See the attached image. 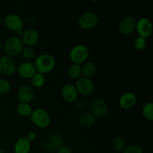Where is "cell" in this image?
<instances>
[{"label":"cell","instance_id":"cell-28","mask_svg":"<svg viewBox=\"0 0 153 153\" xmlns=\"http://www.w3.org/2000/svg\"><path fill=\"white\" fill-rule=\"evenodd\" d=\"M11 89L10 83L7 80L0 78V96L6 95Z\"/></svg>","mask_w":153,"mask_h":153},{"label":"cell","instance_id":"cell-5","mask_svg":"<svg viewBox=\"0 0 153 153\" xmlns=\"http://www.w3.org/2000/svg\"><path fill=\"white\" fill-rule=\"evenodd\" d=\"M108 111V105L105 100L101 98H96L90 103V113L96 118L104 117Z\"/></svg>","mask_w":153,"mask_h":153},{"label":"cell","instance_id":"cell-24","mask_svg":"<svg viewBox=\"0 0 153 153\" xmlns=\"http://www.w3.org/2000/svg\"><path fill=\"white\" fill-rule=\"evenodd\" d=\"M142 114L146 120L149 121L153 120V104L151 102H146L142 108Z\"/></svg>","mask_w":153,"mask_h":153},{"label":"cell","instance_id":"cell-6","mask_svg":"<svg viewBox=\"0 0 153 153\" xmlns=\"http://www.w3.org/2000/svg\"><path fill=\"white\" fill-rule=\"evenodd\" d=\"M63 145H64V139L62 136L58 134H50L42 142V146L48 152L57 151Z\"/></svg>","mask_w":153,"mask_h":153},{"label":"cell","instance_id":"cell-32","mask_svg":"<svg viewBox=\"0 0 153 153\" xmlns=\"http://www.w3.org/2000/svg\"><path fill=\"white\" fill-rule=\"evenodd\" d=\"M1 47H2V41H1V40L0 39V50H1Z\"/></svg>","mask_w":153,"mask_h":153},{"label":"cell","instance_id":"cell-11","mask_svg":"<svg viewBox=\"0 0 153 153\" xmlns=\"http://www.w3.org/2000/svg\"><path fill=\"white\" fill-rule=\"evenodd\" d=\"M4 23L8 29L13 31H17L22 30L24 26V22L22 18L19 15L15 13H10L7 15L4 19Z\"/></svg>","mask_w":153,"mask_h":153},{"label":"cell","instance_id":"cell-23","mask_svg":"<svg viewBox=\"0 0 153 153\" xmlns=\"http://www.w3.org/2000/svg\"><path fill=\"white\" fill-rule=\"evenodd\" d=\"M31 85L34 87V88H41L46 83V78H45V75L42 74L40 73H36L31 78Z\"/></svg>","mask_w":153,"mask_h":153},{"label":"cell","instance_id":"cell-9","mask_svg":"<svg viewBox=\"0 0 153 153\" xmlns=\"http://www.w3.org/2000/svg\"><path fill=\"white\" fill-rule=\"evenodd\" d=\"M16 62L14 60L7 55L0 57V73L3 76H10L16 72Z\"/></svg>","mask_w":153,"mask_h":153},{"label":"cell","instance_id":"cell-7","mask_svg":"<svg viewBox=\"0 0 153 153\" xmlns=\"http://www.w3.org/2000/svg\"><path fill=\"white\" fill-rule=\"evenodd\" d=\"M98 21V16L94 12L87 11L79 16L78 23L82 29L89 30L94 28L97 25Z\"/></svg>","mask_w":153,"mask_h":153},{"label":"cell","instance_id":"cell-16","mask_svg":"<svg viewBox=\"0 0 153 153\" xmlns=\"http://www.w3.org/2000/svg\"><path fill=\"white\" fill-rule=\"evenodd\" d=\"M16 71L19 76L24 79H31L36 73V69L32 62L24 61L17 66Z\"/></svg>","mask_w":153,"mask_h":153},{"label":"cell","instance_id":"cell-33","mask_svg":"<svg viewBox=\"0 0 153 153\" xmlns=\"http://www.w3.org/2000/svg\"><path fill=\"white\" fill-rule=\"evenodd\" d=\"M0 153H4V152H3V150L1 149V148H0Z\"/></svg>","mask_w":153,"mask_h":153},{"label":"cell","instance_id":"cell-4","mask_svg":"<svg viewBox=\"0 0 153 153\" xmlns=\"http://www.w3.org/2000/svg\"><path fill=\"white\" fill-rule=\"evenodd\" d=\"M30 117L33 123L40 128H47L51 123V117L49 112L41 108L33 111Z\"/></svg>","mask_w":153,"mask_h":153},{"label":"cell","instance_id":"cell-26","mask_svg":"<svg viewBox=\"0 0 153 153\" xmlns=\"http://www.w3.org/2000/svg\"><path fill=\"white\" fill-rule=\"evenodd\" d=\"M113 147L116 152H122L126 147L125 140L120 136H117L113 140Z\"/></svg>","mask_w":153,"mask_h":153},{"label":"cell","instance_id":"cell-12","mask_svg":"<svg viewBox=\"0 0 153 153\" xmlns=\"http://www.w3.org/2000/svg\"><path fill=\"white\" fill-rule=\"evenodd\" d=\"M135 30L139 37L146 39L149 37L152 32V25L151 21L148 18L142 17L137 20Z\"/></svg>","mask_w":153,"mask_h":153},{"label":"cell","instance_id":"cell-29","mask_svg":"<svg viewBox=\"0 0 153 153\" xmlns=\"http://www.w3.org/2000/svg\"><path fill=\"white\" fill-rule=\"evenodd\" d=\"M123 153H143V149L139 145L131 144L126 146Z\"/></svg>","mask_w":153,"mask_h":153},{"label":"cell","instance_id":"cell-14","mask_svg":"<svg viewBox=\"0 0 153 153\" xmlns=\"http://www.w3.org/2000/svg\"><path fill=\"white\" fill-rule=\"evenodd\" d=\"M137 100V97L134 93L126 92L120 97L119 105L123 109L129 110L135 106Z\"/></svg>","mask_w":153,"mask_h":153},{"label":"cell","instance_id":"cell-15","mask_svg":"<svg viewBox=\"0 0 153 153\" xmlns=\"http://www.w3.org/2000/svg\"><path fill=\"white\" fill-rule=\"evenodd\" d=\"M78 93L76 87L72 84H66L61 88V96L67 102H74L78 98Z\"/></svg>","mask_w":153,"mask_h":153},{"label":"cell","instance_id":"cell-13","mask_svg":"<svg viewBox=\"0 0 153 153\" xmlns=\"http://www.w3.org/2000/svg\"><path fill=\"white\" fill-rule=\"evenodd\" d=\"M20 38L24 45L31 47L38 42L40 34L35 28H28L25 31H23V34Z\"/></svg>","mask_w":153,"mask_h":153},{"label":"cell","instance_id":"cell-31","mask_svg":"<svg viewBox=\"0 0 153 153\" xmlns=\"http://www.w3.org/2000/svg\"><path fill=\"white\" fill-rule=\"evenodd\" d=\"M58 153H73V151L70 149L69 146H65V145H63L61 146L59 149L57 150Z\"/></svg>","mask_w":153,"mask_h":153},{"label":"cell","instance_id":"cell-18","mask_svg":"<svg viewBox=\"0 0 153 153\" xmlns=\"http://www.w3.org/2000/svg\"><path fill=\"white\" fill-rule=\"evenodd\" d=\"M14 153H29L31 149V142L25 137H20L16 140L14 144Z\"/></svg>","mask_w":153,"mask_h":153},{"label":"cell","instance_id":"cell-30","mask_svg":"<svg viewBox=\"0 0 153 153\" xmlns=\"http://www.w3.org/2000/svg\"><path fill=\"white\" fill-rule=\"evenodd\" d=\"M25 137H26V139L29 142L34 141V140H35L36 138H37V134H36V133L34 132V131H28V133H27V134H26V136H25Z\"/></svg>","mask_w":153,"mask_h":153},{"label":"cell","instance_id":"cell-1","mask_svg":"<svg viewBox=\"0 0 153 153\" xmlns=\"http://www.w3.org/2000/svg\"><path fill=\"white\" fill-rule=\"evenodd\" d=\"M34 65L37 73L46 74L54 69L55 66V59L50 54L43 53L36 58Z\"/></svg>","mask_w":153,"mask_h":153},{"label":"cell","instance_id":"cell-20","mask_svg":"<svg viewBox=\"0 0 153 153\" xmlns=\"http://www.w3.org/2000/svg\"><path fill=\"white\" fill-rule=\"evenodd\" d=\"M97 72V67L94 63L88 62L82 67V74L84 77L91 78Z\"/></svg>","mask_w":153,"mask_h":153},{"label":"cell","instance_id":"cell-10","mask_svg":"<svg viewBox=\"0 0 153 153\" xmlns=\"http://www.w3.org/2000/svg\"><path fill=\"white\" fill-rule=\"evenodd\" d=\"M136 25H137L136 18L131 15H128L121 19L119 22L118 28L123 34L129 35L135 31Z\"/></svg>","mask_w":153,"mask_h":153},{"label":"cell","instance_id":"cell-22","mask_svg":"<svg viewBox=\"0 0 153 153\" xmlns=\"http://www.w3.org/2000/svg\"><path fill=\"white\" fill-rule=\"evenodd\" d=\"M68 76L70 79L77 80L82 76V66L76 64H71L69 67Z\"/></svg>","mask_w":153,"mask_h":153},{"label":"cell","instance_id":"cell-2","mask_svg":"<svg viewBox=\"0 0 153 153\" xmlns=\"http://www.w3.org/2000/svg\"><path fill=\"white\" fill-rule=\"evenodd\" d=\"M24 44L20 37L17 36H11L5 40L4 44V50L7 56L13 57L21 54Z\"/></svg>","mask_w":153,"mask_h":153},{"label":"cell","instance_id":"cell-17","mask_svg":"<svg viewBox=\"0 0 153 153\" xmlns=\"http://www.w3.org/2000/svg\"><path fill=\"white\" fill-rule=\"evenodd\" d=\"M17 97L20 102L29 104L34 99V92L31 87L24 85V86L20 87L18 90Z\"/></svg>","mask_w":153,"mask_h":153},{"label":"cell","instance_id":"cell-19","mask_svg":"<svg viewBox=\"0 0 153 153\" xmlns=\"http://www.w3.org/2000/svg\"><path fill=\"white\" fill-rule=\"evenodd\" d=\"M96 119L97 118L91 114L90 112H85L83 113L79 117V123L82 126L86 127H91L94 126V124L96 123Z\"/></svg>","mask_w":153,"mask_h":153},{"label":"cell","instance_id":"cell-8","mask_svg":"<svg viewBox=\"0 0 153 153\" xmlns=\"http://www.w3.org/2000/svg\"><path fill=\"white\" fill-rule=\"evenodd\" d=\"M78 93L83 96H90L94 93V83L90 78L81 76L80 78L76 80V85H75Z\"/></svg>","mask_w":153,"mask_h":153},{"label":"cell","instance_id":"cell-21","mask_svg":"<svg viewBox=\"0 0 153 153\" xmlns=\"http://www.w3.org/2000/svg\"><path fill=\"white\" fill-rule=\"evenodd\" d=\"M16 111L20 116L27 117L31 116L33 109L31 105L28 104V103L20 102L19 104H18L17 107H16Z\"/></svg>","mask_w":153,"mask_h":153},{"label":"cell","instance_id":"cell-25","mask_svg":"<svg viewBox=\"0 0 153 153\" xmlns=\"http://www.w3.org/2000/svg\"><path fill=\"white\" fill-rule=\"evenodd\" d=\"M21 54L25 61H28V62H31L35 57V52L34 49L30 46H25L22 49Z\"/></svg>","mask_w":153,"mask_h":153},{"label":"cell","instance_id":"cell-27","mask_svg":"<svg viewBox=\"0 0 153 153\" xmlns=\"http://www.w3.org/2000/svg\"><path fill=\"white\" fill-rule=\"evenodd\" d=\"M146 45H147V42H146V39L143 38L141 37H137L134 39V42H133V46L134 48L137 51H142L146 48Z\"/></svg>","mask_w":153,"mask_h":153},{"label":"cell","instance_id":"cell-3","mask_svg":"<svg viewBox=\"0 0 153 153\" xmlns=\"http://www.w3.org/2000/svg\"><path fill=\"white\" fill-rule=\"evenodd\" d=\"M69 56L73 64L81 65L88 60L89 57V49L85 45L77 44L70 49Z\"/></svg>","mask_w":153,"mask_h":153}]
</instances>
